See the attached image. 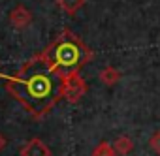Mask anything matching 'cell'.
<instances>
[{
    "instance_id": "cell-1",
    "label": "cell",
    "mask_w": 160,
    "mask_h": 156,
    "mask_svg": "<svg viewBox=\"0 0 160 156\" xmlns=\"http://www.w3.org/2000/svg\"><path fill=\"white\" fill-rule=\"evenodd\" d=\"M64 81L66 75L58 73L36 55L27 60L13 77H8L6 90L21 102L32 117L42 119L64 98Z\"/></svg>"
},
{
    "instance_id": "cell-2",
    "label": "cell",
    "mask_w": 160,
    "mask_h": 156,
    "mask_svg": "<svg viewBox=\"0 0 160 156\" xmlns=\"http://www.w3.org/2000/svg\"><path fill=\"white\" fill-rule=\"evenodd\" d=\"M40 56L62 75L79 71L94 58V53L79 40L72 30H64L53 43H49Z\"/></svg>"
},
{
    "instance_id": "cell-3",
    "label": "cell",
    "mask_w": 160,
    "mask_h": 156,
    "mask_svg": "<svg viewBox=\"0 0 160 156\" xmlns=\"http://www.w3.org/2000/svg\"><path fill=\"white\" fill-rule=\"evenodd\" d=\"M87 94V83L79 71L66 75V81H64V100L70 104H77L83 96Z\"/></svg>"
},
{
    "instance_id": "cell-4",
    "label": "cell",
    "mask_w": 160,
    "mask_h": 156,
    "mask_svg": "<svg viewBox=\"0 0 160 156\" xmlns=\"http://www.w3.org/2000/svg\"><path fill=\"white\" fill-rule=\"evenodd\" d=\"M21 156H51V150L42 139L34 137L21 149Z\"/></svg>"
},
{
    "instance_id": "cell-5",
    "label": "cell",
    "mask_w": 160,
    "mask_h": 156,
    "mask_svg": "<svg viewBox=\"0 0 160 156\" xmlns=\"http://www.w3.org/2000/svg\"><path fill=\"white\" fill-rule=\"evenodd\" d=\"M10 21H12V25H13L15 28H25V27L30 25V21H32V13H30L23 4H19V6H15V8L12 10V13H10Z\"/></svg>"
},
{
    "instance_id": "cell-6",
    "label": "cell",
    "mask_w": 160,
    "mask_h": 156,
    "mask_svg": "<svg viewBox=\"0 0 160 156\" xmlns=\"http://www.w3.org/2000/svg\"><path fill=\"white\" fill-rule=\"evenodd\" d=\"M119 79H121V71H119L117 68H113V66H106V68L100 71V81H102L104 85H108V87L117 85Z\"/></svg>"
},
{
    "instance_id": "cell-7",
    "label": "cell",
    "mask_w": 160,
    "mask_h": 156,
    "mask_svg": "<svg viewBox=\"0 0 160 156\" xmlns=\"http://www.w3.org/2000/svg\"><path fill=\"white\" fill-rule=\"evenodd\" d=\"M113 147H115L117 154H122V156H126V154H130V152H132V149H134V141H132L128 135H119V137L115 139Z\"/></svg>"
},
{
    "instance_id": "cell-8",
    "label": "cell",
    "mask_w": 160,
    "mask_h": 156,
    "mask_svg": "<svg viewBox=\"0 0 160 156\" xmlns=\"http://www.w3.org/2000/svg\"><path fill=\"white\" fill-rule=\"evenodd\" d=\"M57 2H58L62 12L73 15V13H77L79 10H81V6L85 4V0H57Z\"/></svg>"
},
{
    "instance_id": "cell-9",
    "label": "cell",
    "mask_w": 160,
    "mask_h": 156,
    "mask_svg": "<svg viewBox=\"0 0 160 156\" xmlns=\"http://www.w3.org/2000/svg\"><path fill=\"white\" fill-rule=\"evenodd\" d=\"M91 156H117V150H115V147L111 143L102 141V143H98L94 147V150H92Z\"/></svg>"
},
{
    "instance_id": "cell-10",
    "label": "cell",
    "mask_w": 160,
    "mask_h": 156,
    "mask_svg": "<svg viewBox=\"0 0 160 156\" xmlns=\"http://www.w3.org/2000/svg\"><path fill=\"white\" fill-rule=\"evenodd\" d=\"M149 149L160 156V130H156V132L149 137Z\"/></svg>"
},
{
    "instance_id": "cell-11",
    "label": "cell",
    "mask_w": 160,
    "mask_h": 156,
    "mask_svg": "<svg viewBox=\"0 0 160 156\" xmlns=\"http://www.w3.org/2000/svg\"><path fill=\"white\" fill-rule=\"evenodd\" d=\"M4 147H6V137H4L2 134H0V150H2Z\"/></svg>"
}]
</instances>
